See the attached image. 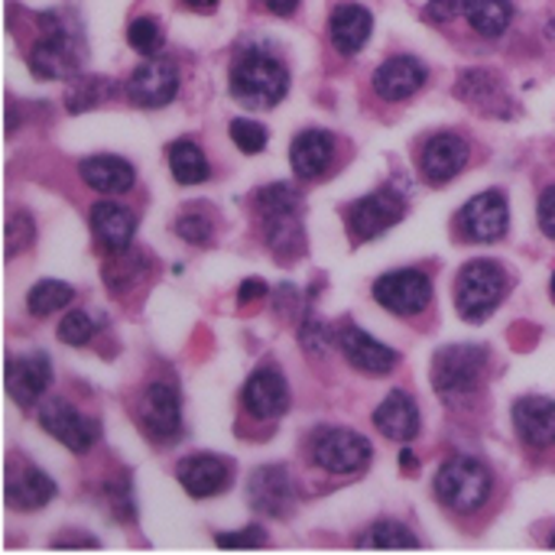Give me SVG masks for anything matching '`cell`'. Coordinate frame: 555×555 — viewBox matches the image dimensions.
I'll list each match as a JSON object with an SVG mask.
<instances>
[{"label": "cell", "instance_id": "cell-14", "mask_svg": "<svg viewBox=\"0 0 555 555\" xmlns=\"http://www.w3.org/2000/svg\"><path fill=\"white\" fill-rule=\"evenodd\" d=\"M140 423L146 429V436H153L156 442H172L182 433V400L179 393L156 380L143 390L140 397Z\"/></svg>", "mask_w": 555, "mask_h": 555}, {"label": "cell", "instance_id": "cell-44", "mask_svg": "<svg viewBox=\"0 0 555 555\" xmlns=\"http://www.w3.org/2000/svg\"><path fill=\"white\" fill-rule=\"evenodd\" d=\"M267 296V283L263 280H244L241 283V289H237V299L247 306V302H254V299H263Z\"/></svg>", "mask_w": 555, "mask_h": 555}, {"label": "cell", "instance_id": "cell-38", "mask_svg": "<svg viewBox=\"0 0 555 555\" xmlns=\"http://www.w3.org/2000/svg\"><path fill=\"white\" fill-rule=\"evenodd\" d=\"M94 338V322L85 315V312H68L62 322H59V341L72 345V348H81Z\"/></svg>", "mask_w": 555, "mask_h": 555}, {"label": "cell", "instance_id": "cell-9", "mask_svg": "<svg viewBox=\"0 0 555 555\" xmlns=\"http://www.w3.org/2000/svg\"><path fill=\"white\" fill-rule=\"evenodd\" d=\"M39 426H42L55 442H62L68 452H75V455L91 452L94 442H98V423L88 420L85 413H78L72 403H65V400H59V397L39 403Z\"/></svg>", "mask_w": 555, "mask_h": 555}, {"label": "cell", "instance_id": "cell-31", "mask_svg": "<svg viewBox=\"0 0 555 555\" xmlns=\"http://www.w3.org/2000/svg\"><path fill=\"white\" fill-rule=\"evenodd\" d=\"M75 299V289L62 280H39L29 293H26V309L36 319H49L52 312L65 309Z\"/></svg>", "mask_w": 555, "mask_h": 555}, {"label": "cell", "instance_id": "cell-40", "mask_svg": "<svg viewBox=\"0 0 555 555\" xmlns=\"http://www.w3.org/2000/svg\"><path fill=\"white\" fill-rule=\"evenodd\" d=\"M215 543L221 550H254V546H267V537L257 527H247L244 533H221L215 537Z\"/></svg>", "mask_w": 555, "mask_h": 555}, {"label": "cell", "instance_id": "cell-26", "mask_svg": "<svg viewBox=\"0 0 555 555\" xmlns=\"http://www.w3.org/2000/svg\"><path fill=\"white\" fill-rule=\"evenodd\" d=\"M78 176L85 179L88 189L94 192H104V195H120V192H130L133 182H137V172L133 166L124 159V156H88L78 163Z\"/></svg>", "mask_w": 555, "mask_h": 555}, {"label": "cell", "instance_id": "cell-4", "mask_svg": "<svg viewBox=\"0 0 555 555\" xmlns=\"http://www.w3.org/2000/svg\"><path fill=\"white\" fill-rule=\"evenodd\" d=\"M488 351L481 345H449L433 358V387L436 393L455 406L462 400H472L485 380L488 371Z\"/></svg>", "mask_w": 555, "mask_h": 555}, {"label": "cell", "instance_id": "cell-22", "mask_svg": "<svg viewBox=\"0 0 555 555\" xmlns=\"http://www.w3.org/2000/svg\"><path fill=\"white\" fill-rule=\"evenodd\" d=\"M514 426L517 436L530 449H553L555 446V400L550 397H524L514 403Z\"/></svg>", "mask_w": 555, "mask_h": 555}, {"label": "cell", "instance_id": "cell-33", "mask_svg": "<svg viewBox=\"0 0 555 555\" xmlns=\"http://www.w3.org/2000/svg\"><path fill=\"white\" fill-rule=\"evenodd\" d=\"M358 546H367V550H416L420 540L413 537L410 527H403L400 520H377L361 540Z\"/></svg>", "mask_w": 555, "mask_h": 555}, {"label": "cell", "instance_id": "cell-2", "mask_svg": "<svg viewBox=\"0 0 555 555\" xmlns=\"http://www.w3.org/2000/svg\"><path fill=\"white\" fill-rule=\"evenodd\" d=\"M286 91H289L286 65L263 49H250L231 65V94L250 111L276 107L286 98Z\"/></svg>", "mask_w": 555, "mask_h": 555}, {"label": "cell", "instance_id": "cell-24", "mask_svg": "<svg viewBox=\"0 0 555 555\" xmlns=\"http://www.w3.org/2000/svg\"><path fill=\"white\" fill-rule=\"evenodd\" d=\"M374 426L380 429V436H387L393 442H413L420 436L423 416H420L416 400L406 390H393L374 410Z\"/></svg>", "mask_w": 555, "mask_h": 555}, {"label": "cell", "instance_id": "cell-5", "mask_svg": "<svg viewBox=\"0 0 555 555\" xmlns=\"http://www.w3.org/2000/svg\"><path fill=\"white\" fill-rule=\"evenodd\" d=\"M507 270L498 260H472L455 280V306L465 322H485L507 296Z\"/></svg>", "mask_w": 555, "mask_h": 555}, {"label": "cell", "instance_id": "cell-8", "mask_svg": "<svg viewBox=\"0 0 555 555\" xmlns=\"http://www.w3.org/2000/svg\"><path fill=\"white\" fill-rule=\"evenodd\" d=\"M374 299L393 315H423L433 302V280L423 270H393L374 283Z\"/></svg>", "mask_w": 555, "mask_h": 555}, {"label": "cell", "instance_id": "cell-29", "mask_svg": "<svg viewBox=\"0 0 555 555\" xmlns=\"http://www.w3.org/2000/svg\"><path fill=\"white\" fill-rule=\"evenodd\" d=\"M263 231H267V244L273 250L276 260H293L306 250V234L299 224V211L296 215H276V218H263Z\"/></svg>", "mask_w": 555, "mask_h": 555}, {"label": "cell", "instance_id": "cell-28", "mask_svg": "<svg viewBox=\"0 0 555 555\" xmlns=\"http://www.w3.org/2000/svg\"><path fill=\"white\" fill-rule=\"evenodd\" d=\"M465 16L475 33L498 39L514 23V0H465Z\"/></svg>", "mask_w": 555, "mask_h": 555}, {"label": "cell", "instance_id": "cell-16", "mask_svg": "<svg viewBox=\"0 0 555 555\" xmlns=\"http://www.w3.org/2000/svg\"><path fill=\"white\" fill-rule=\"evenodd\" d=\"M88 221H91V234H94V241L101 244L104 254L120 257V254L130 250L133 234H137V215L127 205H120V202H94Z\"/></svg>", "mask_w": 555, "mask_h": 555}, {"label": "cell", "instance_id": "cell-6", "mask_svg": "<svg viewBox=\"0 0 555 555\" xmlns=\"http://www.w3.org/2000/svg\"><path fill=\"white\" fill-rule=\"evenodd\" d=\"M403 215H406V198L397 189L384 185V189L358 198L348 208L345 224H348V234L354 244H367V241L380 237L384 231H390L393 224H400Z\"/></svg>", "mask_w": 555, "mask_h": 555}, {"label": "cell", "instance_id": "cell-48", "mask_svg": "<svg viewBox=\"0 0 555 555\" xmlns=\"http://www.w3.org/2000/svg\"><path fill=\"white\" fill-rule=\"evenodd\" d=\"M185 7H192V10H215L218 7V0H182Z\"/></svg>", "mask_w": 555, "mask_h": 555}, {"label": "cell", "instance_id": "cell-47", "mask_svg": "<svg viewBox=\"0 0 555 555\" xmlns=\"http://www.w3.org/2000/svg\"><path fill=\"white\" fill-rule=\"evenodd\" d=\"M400 468H403V472H416V468H420V462H416V455H413L410 449L400 452Z\"/></svg>", "mask_w": 555, "mask_h": 555}, {"label": "cell", "instance_id": "cell-36", "mask_svg": "<svg viewBox=\"0 0 555 555\" xmlns=\"http://www.w3.org/2000/svg\"><path fill=\"white\" fill-rule=\"evenodd\" d=\"M228 130H231V140H234V146H237L241 153H263V150H267L270 133H267L263 124L247 120V117H234Z\"/></svg>", "mask_w": 555, "mask_h": 555}, {"label": "cell", "instance_id": "cell-15", "mask_svg": "<svg viewBox=\"0 0 555 555\" xmlns=\"http://www.w3.org/2000/svg\"><path fill=\"white\" fill-rule=\"evenodd\" d=\"M241 403L254 420H280L289 410V384L276 367H257L241 390Z\"/></svg>", "mask_w": 555, "mask_h": 555}, {"label": "cell", "instance_id": "cell-21", "mask_svg": "<svg viewBox=\"0 0 555 555\" xmlns=\"http://www.w3.org/2000/svg\"><path fill=\"white\" fill-rule=\"evenodd\" d=\"M3 498H7L10 511L33 514V511H42L55 498V481L42 468H36V465H23V468L7 475Z\"/></svg>", "mask_w": 555, "mask_h": 555}, {"label": "cell", "instance_id": "cell-3", "mask_svg": "<svg viewBox=\"0 0 555 555\" xmlns=\"http://www.w3.org/2000/svg\"><path fill=\"white\" fill-rule=\"evenodd\" d=\"M433 491H436V498H439V504L446 511L472 517L491 501L494 475H491V468L485 462L468 459V455H455L436 472Z\"/></svg>", "mask_w": 555, "mask_h": 555}, {"label": "cell", "instance_id": "cell-37", "mask_svg": "<svg viewBox=\"0 0 555 555\" xmlns=\"http://www.w3.org/2000/svg\"><path fill=\"white\" fill-rule=\"evenodd\" d=\"M176 234L185 241V244H195V247H205L211 244L215 237V228H211V218L202 215V211H189L176 221Z\"/></svg>", "mask_w": 555, "mask_h": 555}, {"label": "cell", "instance_id": "cell-41", "mask_svg": "<svg viewBox=\"0 0 555 555\" xmlns=\"http://www.w3.org/2000/svg\"><path fill=\"white\" fill-rule=\"evenodd\" d=\"M459 13H465V0H429V7H426V23H433V26H446V23H452Z\"/></svg>", "mask_w": 555, "mask_h": 555}, {"label": "cell", "instance_id": "cell-34", "mask_svg": "<svg viewBox=\"0 0 555 555\" xmlns=\"http://www.w3.org/2000/svg\"><path fill=\"white\" fill-rule=\"evenodd\" d=\"M257 211L263 218H276V215H296L299 211V192L286 182H276V185H267L257 192Z\"/></svg>", "mask_w": 555, "mask_h": 555}, {"label": "cell", "instance_id": "cell-19", "mask_svg": "<svg viewBox=\"0 0 555 555\" xmlns=\"http://www.w3.org/2000/svg\"><path fill=\"white\" fill-rule=\"evenodd\" d=\"M7 393L20 406H36L42 403L49 384H52V364L46 354H26V358H10L7 374H3Z\"/></svg>", "mask_w": 555, "mask_h": 555}, {"label": "cell", "instance_id": "cell-49", "mask_svg": "<svg viewBox=\"0 0 555 555\" xmlns=\"http://www.w3.org/2000/svg\"><path fill=\"white\" fill-rule=\"evenodd\" d=\"M550 546H553V550H555V537H553V540H550Z\"/></svg>", "mask_w": 555, "mask_h": 555}, {"label": "cell", "instance_id": "cell-30", "mask_svg": "<svg viewBox=\"0 0 555 555\" xmlns=\"http://www.w3.org/2000/svg\"><path fill=\"white\" fill-rule=\"evenodd\" d=\"M169 169H172V179L182 185H198L211 176L208 156L192 140H176L169 146Z\"/></svg>", "mask_w": 555, "mask_h": 555}, {"label": "cell", "instance_id": "cell-42", "mask_svg": "<svg viewBox=\"0 0 555 555\" xmlns=\"http://www.w3.org/2000/svg\"><path fill=\"white\" fill-rule=\"evenodd\" d=\"M299 341H302V348H306V351L322 354V351H325V345H328V332H325V325H322L319 319H306V322H302V328H299Z\"/></svg>", "mask_w": 555, "mask_h": 555}, {"label": "cell", "instance_id": "cell-7", "mask_svg": "<svg viewBox=\"0 0 555 555\" xmlns=\"http://www.w3.org/2000/svg\"><path fill=\"white\" fill-rule=\"evenodd\" d=\"M374 449L361 433L351 429H322L312 439V459L328 475H358L367 468Z\"/></svg>", "mask_w": 555, "mask_h": 555}, {"label": "cell", "instance_id": "cell-25", "mask_svg": "<svg viewBox=\"0 0 555 555\" xmlns=\"http://www.w3.org/2000/svg\"><path fill=\"white\" fill-rule=\"evenodd\" d=\"M289 163L299 179H322L335 163V137L328 130H302L289 146Z\"/></svg>", "mask_w": 555, "mask_h": 555}, {"label": "cell", "instance_id": "cell-27", "mask_svg": "<svg viewBox=\"0 0 555 555\" xmlns=\"http://www.w3.org/2000/svg\"><path fill=\"white\" fill-rule=\"evenodd\" d=\"M459 98L468 101V104H475L488 117L491 114L494 117H507V111H511V104H507V98L501 91V81L494 75H488V72H468V75H462L459 78Z\"/></svg>", "mask_w": 555, "mask_h": 555}, {"label": "cell", "instance_id": "cell-20", "mask_svg": "<svg viewBox=\"0 0 555 555\" xmlns=\"http://www.w3.org/2000/svg\"><path fill=\"white\" fill-rule=\"evenodd\" d=\"M231 465L218 455H192L176 465V478L185 488L189 498L205 501L215 494H224L231 488Z\"/></svg>", "mask_w": 555, "mask_h": 555}, {"label": "cell", "instance_id": "cell-12", "mask_svg": "<svg viewBox=\"0 0 555 555\" xmlns=\"http://www.w3.org/2000/svg\"><path fill=\"white\" fill-rule=\"evenodd\" d=\"M179 94V65L153 55L127 78V98L137 107H166Z\"/></svg>", "mask_w": 555, "mask_h": 555}, {"label": "cell", "instance_id": "cell-10", "mask_svg": "<svg viewBox=\"0 0 555 555\" xmlns=\"http://www.w3.org/2000/svg\"><path fill=\"white\" fill-rule=\"evenodd\" d=\"M507 224H511V205H507V195L498 189L475 195L459 211V231L465 241H475V244L501 241L507 234Z\"/></svg>", "mask_w": 555, "mask_h": 555}, {"label": "cell", "instance_id": "cell-1", "mask_svg": "<svg viewBox=\"0 0 555 555\" xmlns=\"http://www.w3.org/2000/svg\"><path fill=\"white\" fill-rule=\"evenodd\" d=\"M39 29L42 36L29 49V72L42 81L75 75L85 59V39L75 29V20L62 10H49L39 16Z\"/></svg>", "mask_w": 555, "mask_h": 555}, {"label": "cell", "instance_id": "cell-46", "mask_svg": "<svg viewBox=\"0 0 555 555\" xmlns=\"http://www.w3.org/2000/svg\"><path fill=\"white\" fill-rule=\"evenodd\" d=\"M52 546H55V550H65V546H88V550H98L101 543L91 540V537H75V540H55Z\"/></svg>", "mask_w": 555, "mask_h": 555}, {"label": "cell", "instance_id": "cell-45", "mask_svg": "<svg viewBox=\"0 0 555 555\" xmlns=\"http://www.w3.org/2000/svg\"><path fill=\"white\" fill-rule=\"evenodd\" d=\"M263 3H267V10H273L276 16H293L296 7H299V0H263Z\"/></svg>", "mask_w": 555, "mask_h": 555}, {"label": "cell", "instance_id": "cell-23", "mask_svg": "<svg viewBox=\"0 0 555 555\" xmlns=\"http://www.w3.org/2000/svg\"><path fill=\"white\" fill-rule=\"evenodd\" d=\"M374 33V16L361 3H338L328 16V36L332 46L341 55H358Z\"/></svg>", "mask_w": 555, "mask_h": 555}, {"label": "cell", "instance_id": "cell-39", "mask_svg": "<svg viewBox=\"0 0 555 555\" xmlns=\"http://www.w3.org/2000/svg\"><path fill=\"white\" fill-rule=\"evenodd\" d=\"M29 244H33V221H29V215H13L7 221V257L26 250Z\"/></svg>", "mask_w": 555, "mask_h": 555}, {"label": "cell", "instance_id": "cell-35", "mask_svg": "<svg viewBox=\"0 0 555 555\" xmlns=\"http://www.w3.org/2000/svg\"><path fill=\"white\" fill-rule=\"evenodd\" d=\"M127 42H130V49H137L140 55L153 59V55L163 52L166 36H163V26H159L153 16H140V20H133V23L127 26Z\"/></svg>", "mask_w": 555, "mask_h": 555}, {"label": "cell", "instance_id": "cell-32", "mask_svg": "<svg viewBox=\"0 0 555 555\" xmlns=\"http://www.w3.org/2000/svg\"><path fill=\"white\" fill-rule=\"evenodd\" d=\"M114 94V81L111 78H101V75H81L72 81L68 94H65V107L72 114H85L98 104H104L107 98Z\"/></svg>", "mask_w": 555, "mask_h": 555}, {"label": "cell", "instance_id": "cell-43", "mask_svg": "<svg viewBox=\"0 0 555 555\" xmlns=\"http://www.w3.org/2000/svg\"><path fill=\"white\" fill-rule=\"evenodd\" d=\"M537 218H540V228H543V234L555 241V185H550V189L540 195Z\"/></svg>", "mask_w": 555, "mask_h": 555}, {"label": "cell", "instance_id": "cell-17", "mask_svg": "<svg viewBox=\"0 0 555 555\" xmlns=\"http://www.w3.org/2000/svg\"><path fill=\"white\" fill-rule=\"evenodd\" d=\"M338 348H341L345 361L367 377H387L400 364V354L393 348H387L384 341L371 338L367 332H361L354 325L338 332Z\"/></svg>", "mask_w": 555, "mask_h": 555}, {"label": "cell", "instance_id": "cell-13", "mask_svg": "<svg viewBox=\"0 0 555 555\" xmlns=\"http://www.w3.org/2000/svg\"><path fill=\"white\" fill-rule=\"evenodd\" d=\"M247 498H250V507L260 511L263 517H273V520H283L293 514L296 507V488H293V478L283 465H263L250 475V485H247Z\"/></svg>", "mask_w": 555, "mask_h": 555}, {"label": "cell", "instance_id": "cell-11", "mask_svg": "<svg viewBox=\"0 0 555 555\" xmlns=\"http://www.w3.org/2000/svg\"><path fill=\"white\" fill-rule=\"evenodd\" d=\"M472 159V146L462 133H452V130H442V133H433L420 153V169H423V179L429 185H446L452 182L459 172H465Z\"/></svg>", "mask_w": 555, "mask_h": 555}, {"label": "cell", "instance_id": "cell-18", "mask_svg": "<svg viewBox=\"0 0 555 555\" xmlns=\"http://www.w3.org/2000/svg\"><path fill=\"white\" fill-rule=\"evenodd\" d=\"M426 78H429V72H426V65L420 59H413V55H393V59H387V62L377 65L371 85H374L377 98H384L387 104H400V101L413 98L426 85Z\"/></svg>", "mask_w": 555, "mask_h": 555}]
</instances>
